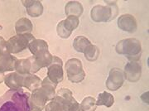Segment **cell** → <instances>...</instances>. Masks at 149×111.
Masks as SVG:
<instances>
[{"mask_svg":"<svg viewBox=\"0 0 149 111\" xmlns=\"http://www.w3.org/2000/svg\"><path fill=\"white\" fill-rule=\"evenodd\" d=\"M29 98L22 89L8 90L0 96V111H30Z\"/></svg>","mask_w":149,"mask_h":111,"instance_id":"6da1fadb","label":"cell"},{"mask_svg":"<svg viewBox=\"0 0 149 111\" xmlns=\"http://www.w3.org/2000/svg\"><path fill=\"white\" fill-rule=\"evenodd\" d=\"M115 51L118 54L125 56L129 61H138L142 55V46L138 39H123L117 43Z\"/></svg>","mask_w":149,"mask_h":111,"instance_id":"7a4b0ae2","label":"cell"},{"mask_svg":"<svg viewBox=\"0 0 149 111\" xmlns=\"http://www.w3.org/2000/svg\"><path fill=\"white\" fill-rule=\"evenodd\" d=\"M109 5H96L91 11V17L93 21L96 22H105L114 19L118 15V8L116 2H109Z\"/></svg>","mask_w":149,"mask_h":111,"instance_id":"3957f363","label":"cell"},{"mask_svg":"<svg viewBox=\"0 0 149 111\" xmlns=\"http://www.w3.org/2000/svg\"><path fill=\"white\" fill-rule=\"evenodd\" d=\"M35 40L34 36L31 33L16 35L10 37L7 41V48L9 54H16L27 49L29 44Z\"/></svg>","mask_w":149,"mask_h":111,"instance_id":"277c9868","label":"cell"},{"mask_svg":"<svg viewBox=\"0 0 149 111\" xmlns=\"http://www.w3.org/2000/svg\"><path fill=\"white\" fill-rule=\"evenodd\" d=\"M54 99L58 101L64 111H82L80 105L75 101L69 89H60Z\"/></svg>","mask_w":149,"mask_h":111,"instance_id":"5b68a950","label":"cell"},{"mask_svg":"<svg viewBox=\"0 0 149 111\" xmlns=\"http://www.w3.org/2000/svg\"><path fill=\"white\" fill-rule=\"evenodd\" d=\"M67 77L72 83H80L85 77V72L83 70L82 62L79 59H69L65 66Z\"/></svg>","mask_w":149,"mask_h":111,"instance_id":"8992f818","label":"cell"},{"mask_svg":"<svg viewBox=\"0 0 149 111\" xmlns=\"http://www.w3.org/2000/svg\"><path fill=\"white\" fill-rule=\"evenodd\" d=\"M80 24L79 17L74 16L67 17L66 19L61 21L57 25L56 31L60 37L66 39L71 35L72 32L76 29Z\"/></svg>","mask_w":149,"mask_h":111,"instance_id":"52a82bcc","label":"cell"},{"mask_svg":"<svg viewBox=\"0 0 149 111\" xmlns=\"http://www.w3.org/2000/svg\"><path fill=\"white\" fill-rule=\"evenodd\" d=\"M63 62L61 59L53 56L51 64L47 66V77L52 82L55 84H59L64 78V73L62 69Z\"/></svg>","mask_w":149,"mask_h":111,"instance_id":"ba28073f","label":"cell"},{"mask_svg":"<svg viewBox=\"0 0 149 111\" xmlns=\"http://www.w3.org/2000/svg\"><path fill=\"white\" fill-rule=\"evenodd\" d=\"M123 71L119 68H113L110 70L109 77L106 80V87L109 90L115 91L122 87L124 83Z\"/></svg>","mask_w":149,"mask_h":111,"instance_id":"9c48e42d","label":"cell"},{"mask_svg":"<svg viewBox=\"0 0 149 111\" xmlns=\"http://www.w3.org/2000/svg\"><path fill=\"white\" fill-rule=\"evenodd\" d=\"M15 70L17 72L22 75H34V73L40 71L39 67L37 66V64L35 62V59H34L33 56L28 57V58L17 60Z\"/></svg>","mask_w":149,"mask_h":111,"instance_id":"30bf717a","label":"cell"},{"mask_svg":"<svg viewBox=\"0 0 149 111\" xmlns=\"http://www.w3.org/2000/svg\"><path fill=\"white\" fill-rule=\"evenodd\" d=\"M123 75L124 78L130 82L139 81L142 75V66L138 61H129L125 65Z\"/></svg>","mask_w":149,"mask_h":111,"instance_id":"8fae6325","label":"cell"},{"mask_svg":"<svg viewBox=\"0 0 149 111\" xmlns=\"http://www.w3.org/2000/svg\"><path fill=\"white\" fill-rule=\"evenodd\" d=\"M47 101V95L39 87L38 89L32 91V95L29 98L30 108H32V110H34L42 111L45 108Z\"/></svg>","mask_w":149,"mask_h":111,"instance_id":"7c38bea8","label":"cell"},{"mask_svg":"<svg viewBox=\"0 0 149 111\" xmlns=\"http://www.w3.org/2000/svg\"><path fill=\"white\" fill-rule=\"evenodd\" d=\"M118 27L124 32L133 33L137 31L138 22L136 18L131 14H123L117 21Z\"/></svg>","mask_w":149,"mask_h":111,"instance_id":"4fadbf2b","label":"cell"},{"mask_svg":"<svg viewBox=\"0 0 149 111\" xmlns=\"http://www.w3.org/2000/svg\"><path fill=\"white\" fill-rule=\"evenodd\" d=\"M24 75L19 74L18 72H12L9 74L5 75L4 82L10 90H20L22 89L23 83Z\"/></svg>","mask_w":149,"mask_h":111,"instance_id":"5bb4252c","label":"cell"},{"mask_svg":"<svg viewBox=\"0 0 149 111\" xmlns=\"http://www.w3.org/2000/svg\"><path fill=\"white\" fill-rule=\"evenodd\" d=\"M22 3L27 8V12L29 16L32 17H37L42 14L43 6L40 1L27 0V1H22Z\"/></svg>","mask_w":149,"mask_h":111,"instance_id":"9a60e30c","label":"cell"},{"mask_svg":"<svg viewBox=\"0 0 149 111\" xmlns=\"http://www.w3.org/2000/svg\"><path fill=\"white\" fill-rule=\"evenodd\" d=\"M28 49L32 53L33 57H37L48 52V44L42 39H35L30 43Z\"/></svg>","mask_w":149,"mask_h":111,"instance_id":"2e32d148","label":"cell"},{"mask_svg":"<svg viewBox=\"0 0 149 111\" xmlns=\"http://www.w3.org/2000/svg\"><path fill=\"white\" fill-rule=\"evenodd\" d=\"M17 59L11 54L0 55V71L3 72L13 71L16 67Z\"/></svg>","mask_w":149,"mask_h":111,"instance_id":"e0dca14e","label":"cell"},{"mask_svg":"<svg viewBox=\"0 0 149 111\" xmlns=\"http://www.w3.org/2000/svg\"><path fill=\"white\" fill-rule=\"evenodd\" d=\"M42 81L41 79L32 74H27L24 75L23 77V83H22V86L27 88V90H29L30 91H33V90L38 89L41 85H42Z\"/></svg>","mask_w":149,"mask_h":111,"instance_id":"ac0fdd59","label":"cell"},{"mask_svg":"<svg viewBox=\"0 0 149 111\" xmlns=\"http://www.w3.org/2000/svg\"><path fill=\"white\" fill-rule=\"evenodd\" d=\"M83 7L82 4L77 1H70L67 3L65 8V15L67 17L74 16L80 17L83 13Z\"/></svg>","mask_w":149,"mask_h":111,"instance_id":"d6986e66","label":"cell"},{"mask_svg":"<svg viewBox=\"0 0 149 111\" xmlns=\"http://www.w3.org/2000/svg\"><path fill=\"white\" fill-rule=\"evenodd\" d=\"M56 84L52 82L50 80L48 79L47 76L45 79L42 81V85L40 88L42 90V91L47 95L48 101H52L55 96H56Z\"/></svg>","mask_w":149,"mask_h":111,"instance_id":"ffe728a7","label":"cell"},{"mask_svg":"<svg viewBox=\"0 0 149 111\" xmlns=\"http://www.w3.org/2000/svg\"><path fill=\"white\" fill-rule=\"evenodd\" d=\"M15 30H16L17 35L31 33L32 31V22L26 17H22L16 22Z\"/></svg>","mask_w":149,"mask_h":111,"instance_id":"44dd1931","label":"cell"},{"mask_svg":"<svg viewBox=\"0 0 149 111\" xmlns=\"http://www.w3.org/2000/svg\"><path fill=\"white\" fill-rule=\"evenodd\" d=\"M113 104H114V97L110 93L103 91L98 95V99L96 101L97 106L104 105L106 107H111Z\"/></svg>","mask_w":149,"mask_h":111,"instance_id":"7402d4cb","label":"cell"},{"mask_svg":"<svg viewBox=\"0 0 149 111\" xmlns=\"http://www.w3.org/2000/svg\"><path fill=\"white\" fill-rule=\"evenodd\" d=\"M91 44V41L84 36H77L74 39L73 42V47L78 52L84 53L85 49Z\"/></svg>","mask_w":149,"mask_h":111,"instance_id":"603a6c76","label":"cell"},{"mask_svg":"<svg viewBox=\"0 0 149 111\" xmlns=\"http://www.w3.org/2000/svg\"><path fill=\"white\" fill-rule=\"evenodd\" d=\"M84 55H85V57L86 58V60H88L89 61H95L99 58L100 49L95 45L91 44L88 47L85 49V51L84 52Z\"/></svg>","mask_w":149,"mask_h":111,"instance_id":"cb8c5ba5","label":"cell"},{"mask_svg":"<svg viewBox=\"0 0 149 111\" xmlns=\"http://www.w3.org/2000/svg\"><path fill=\"white\" fill-rule=\"evenodd\" d=\"M80 108L82 111H95L97 105L96 101L94 97H85L80 103Z\"/></svg>","mask_w":149,"mask_h":111,"instance_id":"d4e9b609","label":"cell"},{"mask_svg":"<svg viewBox=\"0 0 149 111\" xmlns=\"http://www.w3.org/2000/svg\"><path fill=\"white\" fill-rule=\"evenodd\" d=\"M45 110L46 111H64L61 105H60L58 101L53 99L50 103H48L47 105L45 106Z\"/></svg>","mask_w":149,"mask_h":111,"instance_id":"484cf974","label":"cell"},{"mask_svg":"<svg viewBox=\"0 0 149 111\" xmlns=\"http://www.w3.org/2000/svg\"><path fill=\"white\" fill-rule=\"evenodd\" d=\"M9 54L7 48V42L3 37H0V55Z\"/></svg>","mask_w":149,"mask_h":111,"instance_id":"4316f807","label":"cell"},{"mask_svg":"<svg viewBox=\"0 0 149 111\" xmlns=\"http://www.w3.org/2000/svg\"><path fill=\"white\" fill-rule=\"evenodd\" d=\"M141 99L143 100V101L146 102L147 104H148V91L143 93V95H141Z\"/></svg>","mask_w":149,"mask_h":111,"instance_id":"83f0119b","label":"cell"},{"mask_svg":"<svg viewBox=\"0 0 149 111\" xmlns=\"http://www.w3.org/2000/svg\"><path fill=\"white\" fill-rule=\"evenodd\" d=\"M4 77H5V74L4 72H3L2 71H0V83L4 81Z\"/></svg>","mask_w":149,"mask_h":111,"instance_id":"f1b7e54d","label":"cell"},{"mask_svg":"<svg viewBox=\"0 0 149 111\" xmlns=\"http://www.w3.org/2000/svg\"><path fill=\"white\" fill-rule=\"evenodd\" d=\"M30 111H37V110H30Z\"/></svg>","mask_w":149,"mask_h":111,"instance_id":"f546056e","label":"cell"}]
</instances>
